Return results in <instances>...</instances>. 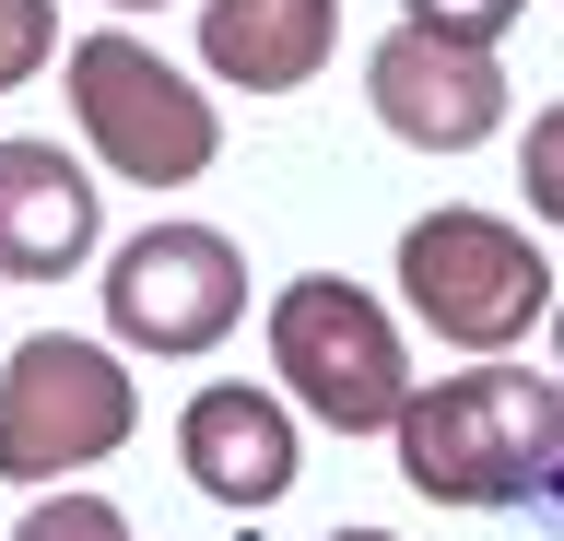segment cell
<instances>
[{"instance_id": "1", "label": "cell", "mask_w": 564, "mask_h": 541, "mask_svg": "<svg viewBox=\"0 0 564 541\" xmlns=\"http://www.w3.org/2000/svg\"><path fill=\"white\" fill-rule=\"evenodd\" d=\"M388 447H400V483L435 506H518L564 470V389L506 354H470L458 377L400 400Z\"/></svg>"}, {"instance_id": "11", "label": "cell", "mask_w": 564, "mask_h": 541, "mask_svg": "<svg viewBox=\"0 0 564 541\" xmlns=\"http://www.w3.org/2000/svg\"><path fill=\"white\" fill-rule=\"evenodd\" d=\"M59 59V0H0V95Z\"/></svg>"}, {"instance_id": "16", "label": "cell", "mask_w": 564, "mask_h": 541, "mask_svg": "<svg viewBox=\"0 0 564 541\" xmlns=\"http://www.w3.org/2000/svg\"><path fill=\"white\" fill-rule=\"evenodd\" d=\"M106 12H165V0H106Z\"/></svg>"}, {"instance_id": "7", "label": "cell", "mask_w": 564, "mask_h": 541, "mask_svg": "<svg viewBox=\"0 0 564 541\" xmlns=\"http://www.w3.org/2000/svg\"><path fill=\"white\" fill-rule=\"evenodd\" d=\"M365 107L412 153H470L506 118V72H494L482 36H435V24L400 12V36H377V59H365Z\"/></svg>"}, {"instance_id": "15", "label": "cell", "mask_w": 564, "mask_h": 541, "mask_svg": "<svg viewBox=\"0 0 564 541\" xmlns=\"http://www.w3.org/2000/svg\"><path fill=\"white\" fill-rule=\"evenodd\" d=\"M329 541H400V530H329Z\"/></svg>"}, {"instance_id": "3", "label": "cell", "mask_w": 564, "mask_h": 541, "mask_svg": "<svg viewBox=\"0 0 564 541\" xmlns=\"http://www.w3.org/2000/svg\"><path fill=\"white\" fill-rule=\"evenodd\" d=\"M271 377L329 435H388L412 400V342L352 271H294L271 294Z\"/></svg>"}, {"instance_id": "6", "label": "cell", "mask_w": 564, "mask_h": 541, "mask_svg": "<svg viewBox=\"0 0 564 541\" xmlns=\"http://www.w3.org/2000/svg\"><path fill=\"white\" fill-rule=\"evenodd\" d=\"M247 318V259L212 224H153L106 259V329L118 354H212Z\"/></svg>"}, {"instance_id": "13", "label": "cell", "mask_w": 564, "mask_h": 541, "mask_svg": "<svg viewBox=\"0 0 564 541\" xmlns=\"http://www.w3.org/2000/svg\"><path fill=\"white\" fill-rule=\"evenodd\" d=\"M518 188H529V213H553V224H564V107L529 118V142H518Z\"/></svg>"}, {"instance_id": "4", "label": "cell", "mask_w": 564, "mask_h": 541, "mask_svg": "<svg viewBox=\"0 0 564 541\" xmlns=\"http://www.w3.org/2000/svg\"><path fill=\"white\" fill-rule=\"evenodd\" d=\"M59 72H70V118H83L95 165H118L130 188H200V177H212V153H224L212 95L176 72V59H153L130 24L70 36Z\"/></svg>"}, {"instance_id": "10", "label": "cell", "mask_w": 564, "mask_h": 541, "mask_svg": "<svg viewBox=\"0 0 564 541\" xmlns=\"http://www.w3.org/2000/svg\"><path fill=\"white\" fill-rule=\"evenodd\" d=\"M329 47H341V0H200V59H212V83L294 95V83L329 72Z\"/></svg>"}, {"instance_id": "9", "label": "cell", "mask_w": 564, "mask_h": 541, "mask_svg": "<svg viewBox=\"0 0 564 541\" xmlns=\"http://www.w3.org/2000/svg\"><path fill=\"white\" fill-rule=\"evenodd\" d=\"M95 236H106L95 177L59 142H0V283H70Z\"/></svg>"}, {"instance_id": "2", "label": "cell", "mask_w": 564, "mask_h": 541, "mask_svg": "<svg viewBox=\"0 0 564 541\" xmlns=\"http://www.w3.org/2000/svg\"><path fill=\"white\" fill-rule=\"evenodd\" d=\"M400 306L435 342H458V354H518L529 318H553L564 294H553V259H541L529 224L447 201V213L400 224Z\"/></svg>"}, {"instance_id": "5", "label": "cell", "mask_w": 564, "mask_h": 541, "mask_svg": "<svg viewBox=\"0 0 564 541\" xmlns=\"http://www.w3.org/2000/svg\"><path fill=\"white\" fill-rule=\"evenodd\" d=\"M130 435H141V389L106 342L35 329L0 365V483H70V470L118 459Z\"/></svg>"}, {"instance_id": "17", "label": "cell", "mask_w": 564, "mask_h": 541, "mask_svg": "<svg viewBox=\"0 0 564 541\" xmlns=\"http://www.w3.org/2000/svg\"><path fill=\"white\" fill-rule=\"evenodd\" d=\"M553 365H564V306H553Z\"/></svg>"}, {"instance_id": "12", "label": "cell", "mask_w": 564, "mask_h": 541, "mask_svg": "<svg viewBox=\"0 0 564 541\" xmlns=\"http://www.w3.org/2000/svg\"><path fill=\"white\" fill-rule=\"evenodd\" d=\"M12 541H130V518H118L106 495H47V506H24Z\"/></svg>"}, {"instance_id": "18", "label": "cell", "mask_w": 564, "mask_h": 541, "mask_svg": "<svg viewBox=\"0 0 564 541\" xmlns=\"http://www.w3.org/2000/svg\"><path fill=\"white\" fill-rule=\"evenodd\" d=\"M553 495H564V470H553Z\"/></svg>"}, {"instance_id": "14", "label": "cell", "mask_w": 564, "mask_h": 541, "mask_svg": "<svg viewBox=\"0 0 564 541\" xmlns=\"http://www.w3.org/2000/svg\"><path fill=\"white\" fill-rule=\"evenodd\" d=\"M400 12H412V24H435V36H506V24H518V0H400Z\"/></svg>"}, {"instance_id": "8", "label": "cell", "mask_w": 564, "mask_h": 541, "mask_svg": "<svg viewBox=\"0 0 564 541\" xmlns=\"http://www.w3.org/2000/svg\"><path fill=\"white\" fill-rule=\"evenodd\" d=\"M176 470H188L212 506H236V518H259L271 495H294V470H306L294 389L271 400V389H247V377L188 389V412H176Z\"/></svg>"}]
</instances>
